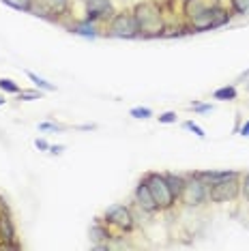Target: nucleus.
Instances as JSON below:
<instances>
[{
    "mask_svg": "<svg viewBox=\"0 0 249 251\" xmlns=\"http://www.w3.org/2000/svg\"><path fill=\"white\" fill-rule=\"evenodd\" d=\"M204 7H206V4L202 2V0H183V13H185L187 20L196 18V15L200 13Z\"/></svg>",
    "mask_w": 249,
    "mask_h": 251,
    "instance_id": "dca6fc26",
    "label": "nucleus"
},
{
    "mask_svg": "<svg viewBox=\"0 0 249 251\" xmlns=\"http://www.w3.org/2000/svg\"><path fill=\"white\" fill-rule=\"evenodd\" d=\"M241 196V176L239 178H228L222 180L217 185L208 187V200L215 204H224V202H232Z\"/></svg>",
    "mask_w": 249,
    "mask_h": 251,
    "instance_id": "0eeeda50",
    "label": "nucleus"
},
{
    "mask_svg": "<svg viewBox=\"0 0 249 251\" xmlns=\"http://www.w3.org/2000/svg\"><path fill=\"white\" fill-rule=\"evenodd\" d=\"M183 129L191 131V133H194L196 138H200V140H204V138H206L204 129H202V127H200V125H198V123H194V121H185V123H183Z\"/></svg>",
    "mask_w": 249,
    "mask_h": 251,
    "instance_id": "5701e85b",
    "label": "nucleus"
},
{
    "mask_svg": "<svg viewBox=\"0 0 249 251\" xmlns=\"http://www.w3.org/2000/svg\"><path fill=\"white\" fill-rule=\"evenodd\" d=\"M129 116L138 118V121H146V118H150V116H152V110H150V107L138 105V107H131V110H129Z\"/></svg>",
    "mask_w": 249,
    "mask_h": 251,
    "instance_id": "4be33fe9",
    "label": "nucleus"
},
{
    "mask_svg": "<svg viewBox=\"0 0 249 251\" xmlns=\"http://www.w3.org/2000/svg\"><path fill=\"white\" fill-rule=\"evenodd\" d=\"M230 9L236 15H245L249 13V0H230Z\"/></svg>",
    "mask_w": 249,
    "mask_h": 251,
    "instance_id": "412c9836",
    "label": "nucleus"
},
{
    "mask_svg": "<svg viewBox=\"0 0 249 251\" xmlns=\"http://www.w3.org/2000/svg\"><path fill=\"white\" fill-rule=\"evenodd\" d=\"M189 107L198 114H206V112H213V105L211 103H198V101H191Z\"/></svg>",
    "mask_w": 249,
    "mask_h": 251,
    "instance_id": "a878e982",
    "label": "nucleus"
},
{
    "mask_svg": "<svg viewBox=\"0 0 249 251\" xmlns=\"http://www.w3.org/2000/svg\"><path fill=\"white\" fill-rule=\"evenodd\" d=\"M50 155H54V157H58V155H62V152H65V146L62 144H50Z\"/></svg>",
    "mask_w": 249,
    "mask_h": 251,
    "instance_id": "c756f323",
    "label": "nucleus"
},
{
    "mask_svg": "<svg viewBox=\"0 0 249 251\" xmlns=\"http://www.w3.org/2000/svg\"><path fill=\"white\" fill-rule=\"evenodd\" d=\"M103 221L107 226L121 230V232H131L135 227V219H133L131 208L124 206V204H112V206H107L105 213H103Z\"/></svg>",
    "mask_w": 249,
    "mask_h": 251,
    "instance_id": "423d86ee",
    "label": "nucleus"
},
{
    "mask_svg": "<svg viewBox=\"0 0 249 251\" xmlns=\"http://www.w3.org/2000/svg\"><path fill=\"white\" fill-rule=\"evenodd\" d=\"M178 200L185 206H191V208L202 206V204L208 202V185L202 178H198L196 174L185 176V187Z\"/></svg>",
    "mask_w": 249,
    "mask_h": 251,
    "instance_id": "20e7f679",
    "label": "nucleus"
},
{
    "mask_svg": "<svg viewBox=\"0 0 249 251\" xmlns=\"http://www.w3.org/2000/svg\"><path fill=\"white\" fill-rule=\"evenodd\" d=\"M166 178H168V185H170V191H172V196L178 200V198H180V193H183V187H185V176L168 172V174H166Z\"/></svg>",
    "mask_w": 249,
    "mask_h": 251,
    "instance_id": "2eb2a0df",
    "label": "nucleus"
},
{
    "mask_svg": "<svg viewBox=\"0 0 249 251\" xmlns=\"http://www.w3.org/2000/svg\"><path fill=\"white\" fill-rule=\"evenodd\" d=\"M7 103V99H4V95H0V105H4Z\"/></svg>",
    "mask_w": 249,
    "mask_h": 251,
    "instance_id": "72a5a7b5",
    "label": "nucleus"
},
{
    "mask_svg": "<svg viewBox=\"0 0 249 251\" xmlns=\"http://www.w3.org/2000/svg\"><path fill=\"white\" fill-rule=\"evenodd\" d=\"M71 32L73 35H80L84 39H97V35H99L95 22H88V20H82V22H77V24H73Z\"/></svg>",
    "mask_w": 249,
    "mask_h": 251,
    "instance_id": "4468645a",
    "label": "nucleus"
},
{
    "mask_svg": "<svg viewBox=\"0 0 249 251\" xmlns=\"http://www.w3.org/2000/svg\"><path fill=\"white\" fill-rule=\"evenodd\" d=\"M133 198H135V204H138L144 213L155 215V213H159V210H161L159 206H157L155 198H152V193L149 189V185L144 182V178L138 182V187H135V191H133Z\"/></svg>",
    "mask_w": 249,
    "mask_h": 251,
    "instance_id": "1a4fd4ad",
    "label": "nucleus"
},
{
    "mask_svg": "<svg viewBox=\"0 0 249 251\" xmlns=\"http://www.w3.org/2000/svg\"><path fill=\"white\" fill-rule=\"evenodd\" d=\"M77 129H82V131H90V129H97V125H80Z\"/></svg>",
    "mask_w": 249,
    "mask_h": 251,
    "instance_id": "2f4dec72",
    "label": "nucleus"
},
{
    "mask_svg": "<svg viewBox=\"0 0 249 251\" xmlns=\"http://www.w3.org/2000/svg\"><path fill=\"white\" fill-rule=\"evenodd\" d=\"M88 236H90V241L95 243V247H97V245H107V243L112 241V238H114V234L110 232V227H107V224L103 226V224H101V219L97 217V221H95L93 227H90Z\"/></svg>",
    "mask_w": 249,
    "mask_h": 251,
    "instance_id": "ddd939ff",
    "label": "nucleus"
},
{
    "mask_svg": "<svg viewBox=\"0 0 249 251\" xmlns=\"http://www.w3.org/2000/svg\"><path fill=\"white\" fill-rule=\"evenodd\" d=\"M198 178H202L206 182L208 187L211 185H217V182L222 180H228V178H239V172H234V170H204V172H194Z\"/></svg>",
    "mask_w": 249,
    "mask_h": 251,
    "instance_id": "f8f14e48",
    "label": "nucleus"
},
{
    "mask_svg": "<svg viewBox=\"0 0 249 251\" xmlns=\"http://www.w3.org/2000/svg\"><path fill=\"white\" fill-rule=\"evenodd\" d=\"M144 182L149 185V189L152 193V198H155L157 206L161 210H168L174 206V202H176V198L172 196V191H170V185H168V178L166 174H159V172H149L144 176Z\"/></svg>",
    "mask_w": 249,
    "mask_h": 251,
    "instance_id": "7ed1b4c3",
    "label": "nucleus"
},
{
    "mask_svg": "<svg viewBox=\"0 0 249 251\" xmlns=\"http://www.w3.org/2000/svg\"><path fill=\"white\" fill-rule=\"evenodd\" d=\"M241 196L249 204V172L241 176Z\"/></svg>",
    "mask_w": 249,
    "mask_h": 251,
    "instance_id": "393cba45",
    "label": "nucleus"
},
{
    "mask_svg": "<svg viewBox=\"0 0 249 251\" xmlns=\"http://www.w3.org/2000/svg\"><path fill=\"white\" fill-rule=\"evenodd\" d=\"M241 135H243V138H249V121L243 123V127H241Z\"/></svg>",
    "mask_w": 249,
    "mask_h": 251,
    "instance_id": "7c9ffc66",
    "label": "nucleus"
},
{
    "mask_svg": "<svg viewBox=\"0 0 249 251\" xmlns=\"http://www.w3.org/2000/svg\"><path fill=\"white\" fill-rule=\"evenodd\" d=\"M26 75H28V79H30L32 84L39 88V90H43V93H54L56 90V86L52 82H48L45 77H41V75H37V73H32V71H26Z\"/></svg>",
    "mask_w": 249,
    "mask_h": 251,
    "instance_id": "f3484780",
    "label": "nucleus"
},
{
    "mask_svg": "<svg viewBox=\"0 0 249 251\" xmlns=\"http://www.w3.org/2000/svg\"><path fill=\"white\" fill-rule=\"evenodd\" d=\"M39 4V11L45 18H52V20H58L62 15L69 13V7H71V0H37ZM35 4V7H37Z\"/></svg>",
    "mask_w": 249,
    "mask_h": 251,
    "instance_id": "9d476101",
    "label": "nucleus"
},
{
    "mask_svg": "<svg viewBox=\"0 0 249 251\" xmlns=\"http://www.w3.org/2000/svg\"><path fill=\"white\" fill-rule=\"evenodd\" d=\"M236 97H239V90L234 86H222L213 93V99H217V101H234Z\"/></svg>",
    "mask_w": 249,
    "mask_h": 251,
    "instance_id": "6ab92c4d",
    "label": "nucleus"
},
{
    "mask_svg": "<svg viewBox=\"0 0 249 251\" xmlns=\"http://www.w3.org/2000/svg\"><path fill=\"white\" fill-rule=\"evenodd\" d=\"M232 11L213 4V7H204L196 18L189 20V32H204V30H215L225 24H230Z\"/></svg>",
    "mask_w": 249,
    "mask_h": 251,
    "instance_id": "f03ea898",
    "label": "nucleus"
},
{
    "mask_svg": "<svg viewBox=\"0 0 249 251\" xmlns=\"http://www.w3.org/2000/svg\"><path fill=\"white\" fill-rule=\"evenodd\" d=\"M0 241L11 243V245H20L18 232H15V226H13V219H11L9 210H0Z\"/></svg>",
    "mask_w": 249,
    "mask_h": 251,
    "instance_id": "9b49d317",
    "label": "nucleus"
},
{
    "mask_svg": "<svg viewBox=\"0 0 249 251\" xmlns=\"http://www.w3.org/2000/svg\"><path fill=\"white\" fill-rule=\"evenodd\" d=\"M7 7L15 9V11H24V13H32L35 11L37 0H2Z\"/></svg>",
    "mask_w": 249,
    "mask_h": 251,
    "instance_id": "a211bd4d",
    "label": "nucleus"
},
{
    "mask_svg": "<svg viewBox=\"0 0 249 251\" xmlns=\"http://www.w3.org/2000/svg\"><path fill=\"white\" fill-rule=\"evenodd\" d=\"M0 90L2 93H9V95H18L20 93V84H15L13 79H9V77H0Z\"/></svg>",
    "mask_w": 249,
    "mask_h": 251,
    "instance_id": "aec40b11",
    "label": "nucleus"
},
{
    "mask_svg": "<svg viewBox=\"0 0 249 251\" xmlns=\"http://www.w3.org/2000/svg\"><path fill=\"white\" fill-rule=\"evenodd\" d=\"M86 18L88 22H110L112 18H114L116 9L114 4H112V0H86Z\"/></svg>",
    "mask_w": 249,
    "mask_h": 251,
    "instance_id": "6e6552de",
    "label": "nucleus"
},
{
    "mask_svg": "<svg viewBox=\"0 0 249 251\" xmlns=\"http://www.w3.org/2000/svg\"><path fill=\"white\" fill-rule=\"evenodd\" d=\"M39 131H65V125H56V123H39Z\"/></svg>",
    "mask_w": 249,
    "mask_h": 251,
    "instance_id": "cd10ccee",
    "label": "nucleus"
},
{
    "mask_svg": "<svg viewBox=\"0 0 249 251\" xmlns=\"http://www.w3.org/2000/svg\"><path fill=\"white\" fill-rule=\"evenodd\" d=\"M131 13H133L135 26H138V37H142V39L163 37L166 20H163V11L157 2H152V0L138 2Z\"/></svg>",
    "mask_w": 249,
    "mask_h": 251,
    "instance_id": "f257e3e1",
    "label": "nucleus"
},
{
    "mask_svg": "<svg viewBox=\"0 0 249 251\" xmlns=\"http://www.w3.org/2000/svg\"><path fill=\"white\" fill-rule=\"evenodd\" d=\"M107 37H114V39H135L138 37V26H135L131 11L114 13V18L107 22Z\"/></svg>",
    "mask_w": 249,
    "mask_h": 251,
    "instance_id": "39448f33",
    "label": "nucleus"
},
{
    "mask_svg": "<svg viewBox=\"0 0 249 251\" xmlns=\"http://www.w3.org/2000/svg\"><path fill=\"white\" fill-rule=\"evenodd\" d=\"M247 77H249V69L241 73V75H239V82H245V79H247Z\"/></svg>",
    "mask_w": 249,
    "mask_h": 251,
    "instance_id": "473e14b6",
    "label": "nucleus"
},
{
    "mask_svg": "<svg viewBox=\"0 0 249 251\" xmlns=\"http://www.w3.org/2000/svg\"><path fill=\"white\" fill-rule=\"evenodd\" d=\"M35 146H37V151H41V152H48L50 151V142L43 140V138H37L35 140Z\"/></svg>",
    "mask_w": 249,
    "mask_h": 251,
    "instance_id": "c85d7f7f",
    "label": "nucleus"
},
{
    "mask_svg": "<svg viewBox=\"0 0 249 251\" xmlns=\"http://www.w3.org/2000/svg\"><path fill=\"white\" fill-rule=\"evenodd\" d=\"M157 118H159L161 125H172V123H176L178 116H176V112H163V114H159Z\"/></svg>",
    "mask_w": 249,
    "mask_h": 251,
    "instance_id": "bb28decb",
    "label": "nucleus"
},
{
    "mask_svg": "<svg viewBox=\"0 0 249 251\" xmlns=\"http://www.w3.org/2000/svg\"><path fill=\"white\" fill-rule=\"evenodd\" d=\"M41 97H43V93H41V90H20V93H18V99L20 101H37V99H41Z\"/></svg>",
    "mask_w": 249,
    "mask_h": 251,
    "instance_id": "b1692460",
    "label": "nucleus"
}]
</instances>
